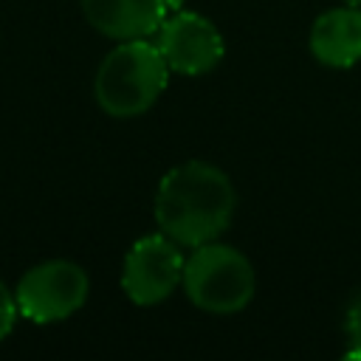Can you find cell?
<instances>
[{"label": "cell", "instance_id": "cell-2", "mask_svg": "<svg viewBox=\"0 0 361 361\" xmlns=\"http://www.w3.org/2000/svg\"><path fill=\"white\" fill-rule=\"evenodd\" d=\"M166 79L169 65L155 42L121 39L96 68L93 99L110 118H135L161 99Z\"/></svg>", "mask_w": 361, "mask_h": 361}, {"label": "cell", "instance_id": "cell-6", "mask_svg": "<svg viewBox=\"0 0 361 361\" xmlns=\"http://www.w3.org/2000/svg\"><path fill=\"white\" fill-rule=\"evenodd\" d=\"M155 45L164 54L166 65L172 73L180 76H203L212 73L223 54H226V42L223 34L217 31V25L197 14V11H175L169 14L161 28L155 31Z\"/></svg>", "mask_w": 361, "mask_h": 361}, {"label": "cell", "instance_id": "cell-1", "mask_svg": "<svg viewBox=\"0 0 361 361\" xmlns=\"http://www.w3.org/2000/svg\"><path fill=\"white\" fill-rule=\"evenodd\" d=\"M237 212V189L231 178L212 161H183L172 166L158 189L152 214L158 231L183 248L217 240Z\"/></svg>", "mask_w": 361, "mask_h": 361}, {"label": "cell", "instance_id": "cell-7", "mask_svg": "<svg viewBox=\"0 0 361 361\" xmlns=\"http://www.w3.org/2000/svg\"><path fill=\"white\" fill-rule=\"evenodd\" d=\"M93 31L110 39L152 37L166 20V0H79Z\"/></svg>", "mask_w": 361, "mask_h": 361}, {"label": "cell", "instance_id": "cell-3", "mask_svg": "<svg viewBox=\"0 0 361 361\" xmlns=\"http://www.w3.org/2000/svg\"><path fill=\"white\" fill-rule=\"evenodd\" d=\"M180 288L197 310L228 316L251 305L257 293V274L240 248L212 240L195 245L186 257Z\"/></svg>", "mask_w": 361, "mask_h": 361}, {"label": "cell", "instance_id": "cell-8", "mask_svg": "<svg viewBox=\"0 0 361 361\" xmlns=\"http://www.w3.org/2000/svg\"><path fill=\"white\" fill-rule=\"evenodd\" d=\"M307 45L324 68H353L361 62V8L347 3L322 11L310 25Z\"/></svg>", "mask_w": 361, "mask_h": 361}, {"label": "cell", "instance_id": "cell-5", "mask_svg": "<svg viewBox=\"0 0 361 361\" xmlns=\"http://www.w3.org/2000/svg\"><path fill=\"white\" fill-rule=\"evenodd\" d=\"M183 262L180 245L164 231L138 237L121 265L124 296L141 307L161 305L183 282Z\"/></svg>", "mask_w": 361, "mask_h": 361}, {"label": "cell", "instance_id": "cell-10", "mask_svg": "<svg viewBox=\"0 0 361 361\" xmlns=\"http://www.w3.org/2000/svg\"><path fill=\"white\" fill-rule=\"evenodd\" d=\"M17 319H20L17 299H14V293L8 290V285L0 279V341L8 338V333H11L14 324H17Z\"/></svg>", "mask_w": 361, "mask_h": 361}, {"label": "cell", "instance_id": "cell-9", "mask_svg": "<svg viewBox=\"0 0 361 361\" xmlns=\"http://www.w3.org/2000/svg\"><path fill=\"white\" fill-rule=\"evenodd\" d=\"M344 358H358L361 361V290L350 299L347 313H344Z\"/></svg>", "mask_w": 361, "mask_h": 361}, {"label": "cell", "instance_id": "cell-11", "mask_svg": "<svg viewBox=\"0 0 361 361\" xmlns=\"http://www.w3.org/2000/svg\"><path fill=\"white\" fill-rule=\"evenodd\" d=\"M344 3H350V6H358V8H361V0H344Z\"/></svg>", "mask_w": 361, "mask_h": 361}, {"label": "cell", "instance_id": "cell-4", "mask_svg": "<svg viewBox=\"0 0 361 361\" xmlns=\"http://www.w3.org/2000/svg\"><path fill=\"white\" fill-rule=\"evenodd\" d=\"M90 293V279L79 262L45 259L31 265L14 288L17 310L34 324H54L71 319Z\"/></svg>", "mask_w": 361, "mask_h": 361}]
</instances>
